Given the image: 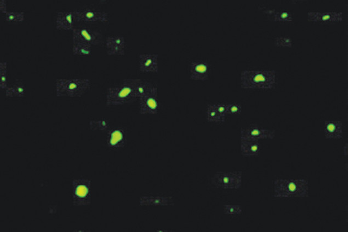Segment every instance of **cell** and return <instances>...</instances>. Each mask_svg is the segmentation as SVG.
<instances>
[{"label":"cell","mask_w":348,"mask_h":232,"mask_svg":"<svg viewBox=\"0 0 348 232\" xmlns=\"http://www.w3.org/2000/svg\"><path fill=\"white\" fill-rule=\"evenodd\" d=\"M241 86L245 89H270L276 82L273 70H244L240 76Z\"/></svg>","instance_id":"obj_1"},{"label":"cell","mask_w":348,"mask_h":232,"mask_svg":"<svg viewBox=\"0 0 348 232\" xmlns=\"http://www.w3.org/2000/svg\"><path fill=\"white\" fill-rule=\"evenodd\" d=\"M308 194V182L303 179H277L274 183V198H305Z\"/></svg>","instance_id":"obj_2"},{"label":"cell","mask_w":348,"mask_h":232,"mask_svg":"<svg viewBox=\"0 0 348 232\" xmlns=\"http://www.w3.org/2000/svg\"><path fill=\"white\" fill-rule=\"evenodd\" d=\"M137 79H126L118 86L108 89L106 103L108 106H118L133 102L136 97Z\"/></svg>","instance_id":"obj_3"},{"label":"cell","mask_w":348,"mask_h":232,"mask_svg":"<svg viewBox=\"0 0 348 232\" xmlns=\"http://www.w3.org/2000/svg\"><path fill=\"white\" fill-rule=\"evenodd\" d=\"M91 88V82L87 78L59 79L56 82L58 97H81Z\"/></svg>","instance_id":"obj_4"},{"label":"cell","mask_w":348,"mask_h":232,"mask_svg":"<svg viewBox=\"0 0 348 232\" xmlns=\"http://www.w3.org/2000/svg\"><path fill=\"white\" fill-rule=\"evenodd\" d=\"M241 172H219L213 176L211 181L213 185L224 189H238L241 186Z\"/></svg>","instance_id":"obj_5"},{"label":"cell","mask_w":348,"mask_h":232,"mask_svg":"<svg viewBox=\"0 0 348 232\" xmlns=\"http://www.w3.org/2000/svg\"><path fill=\"white\" fill-rule=\"evenodd\" d=\"M275 131L261 127L257 125H250L241 130V140L259 141L273 139L275 138Z\"/></svg>","instance_id":"obj_6"},{"label":"cell","mask_w":348,"mask_h":232,"mask_svg":"<svg viewBox=\"0 0 348 232\" xmlns=\"http://www.w3.org/2000/svg\"><path fill=\"white\" fill-rule=\"evenodd\" d=\"M73 41H79L91 45H99L102 43L103 35L98 31L85 27L72 29Z\"/></svg>","instance_id":"obj_7"},{"label":"cell","mask_w":348,"mask_h":232,"mask_svg":"<svg viewBox=\"0 0 348 232\" xmlns=\"http://www.w3.org/2000/svg\"><path fill=\"white\" fill-rule=\"evenodd\" d=\"M75 22H107L108 15L107 13L91 9H83L73 12Z\"/></svg>","instance_id":"obj_8"},{"label":"cell","mask_w":348,"mask_h":232,"mask_svg":"<svg viewBox=\"0 0 348 232\" xmlns=\"http://www.w3.org/2000/svg\"><path fill=\"white\" fill-rule=\"evenodd\" d=\"M307 19L309 22L324 24L341 22L343 13L341 12L310 11Z\"/></svg>","instance_id":"obj_9"},{"label":"cell","mask_w":348,"mask_h":232,"mask_svg":"<svg viewBox=\"0 0 348 232\" xmlns=\"http://www.w3.org/2000/svg\"><path fill=\"white\" fill-rule=\"evenodd\" d=\"M141 112L143 114H155L159 108L158 90L155 86L143 97L139 99Z\"/></svg>","instance_id":"obj_10"},{"label":"cell","mask_w":348,"mask_h":232,"mask_svg":"<svg viewBox=\"0 0 348 232\" xmlns=\"http://www.w3.org/2000/svg\"><path fill=\"white\" fill-rule=\"evenodd\" d=\"M210 68L208 62L204 61H193L189 65V76L191 80L205 81L208 80Z\"/></svg>","instance_id":"obj_11"},{"label":"cell","mask_w":348,"mask_h":232,"mask_svg":"<svg viewBox=\"0 0 348 232\" xmlns=\"http://www.w3.org/2000/svg\"><path fill=\"white\" fill-rule=\"evenodd\" d=\"M157 54H143L139 56V69L143 73H157L159 60Z\"/></svg>","instance_id":"obj_12"},{"label":"cell","mask_w":348,"mask_h":232,"mask_svg":"<svg viewBox=\"0 0 348 232\" xmlns=\"http://www.w3.org/2000/svg\"><path fill=\"white\" fill-rule=\"evenodd\" d=\"M107 53L108 55H124L125 41L123 36H109L106 39Z\"/></svg>","instance_id":"obj_13"},{"label":"cell","mask_w":348,"mask_h":232,"mask_svg":"<svg viewBox=\"0 0 348 232\" xmlns=\"http://www.w3.org/2000/svg\"><path fill=\"white\" fill-rule=\"evenodd\" d=\"M324 131L326 139H340L343 135L342 123L338 120H326L324 123Z\"/></svg>","instance_id":"obj_14"},{"label":"cell","mask_w":348,"mask_h":232,"mask_svg":"<svg viewBox=\"0 0 348 232\" xmlns=\"http://www.w3.org/2000/svg\"><path fill=\"white\" fill-rule=\"evenodd\" d=\"M75 15L73 12H60L56 16V28L59 30H70L74 25Z\"/></svg>","instance_id":"obj_15"},{"label":"cell","mask_w":348,"mask_h":232,"mask_svg":"<svg viewBox=\"0 0 348 232\" xmlns=\"http://www.w3.org/2000/svg\"><path fill=\"white\" fill-rule=\"evenodd\" d=\"M263 13L267 15L271 19L281 22H291L293 21L292 14L287 11H277L275 9H272L266 7H262L261 9Z\"/></svg>","instance_id":"obj_16"},{"label":"cell","mask_w":348,"mask_h":232,"mask_svg":"<svg viewBox=\"0 0 348 232\" xmlns=\"http://www.w3.org/2000/svg\"><path fill=\"white\" fill-rule=\"evenodd\" d=\"M241 152L244 156H255L259 154L261 146L258 141L241 140Z\"/></svg>","instance_id":"obj_17"},{"label":"cell","mask_w":348,"mask_h":232,"mask_svg":"<svg viewBox=\"0 0 348 232\" xmlns=\"http://www.w3.org/2000/svg\"><path fill=\"white\" fill-rule=\"evenodd\" d=\"M26 87L21 80L15 81L11 86L6 88V96L9 98H21L25 96Z\"/></svg>","instance_id":"obj_18"},{"label":"cell","mask_w":348,"mask_h":232,"mask_svg":"<svg viewBox=\"0 0 348 232\" xmlns=\"http://www.w3.org/2000/svg\"><path fill=\"white\" fill-rule=\"evenodd\" d=\"M207 118L209 122L223 123L225 122L226 117L219 113L215 104H210L207 108Z\"/></svg>","instance_id":"obj_19"},{"label":"cell","mask_w":348,"mask_h":232,"mask_svg":"<svg viewBox=\"0 0 348 232\" xmlns=\"http://www.w3.org/2000/svg\"><path fill=\"white\" fill-rule=\"evenodd\" d=\"M155 86L151 83L137 79L135 87L136 98L140 99L148 93Z\"/></svg>","instance_id":"obj_20"},{"label":"cell","mask_w":348,"mask_h":232,"mask_svg":"<svg viewBox=\"0 0 348 232\" xmlns=\"http://www.w3.org/2000/svg\"><path fill=\"white\" fill-rule=\"evenodd\" d=\"M92 45L85 42L73 41V53L75 55L88 56L92 54Z\"/></svg>","instance_id":"obj_21"},{"label":"cell","mask_w":348,"mask_h":232,"mask_svg":"<svg viewBox=\"0 0 348 232\" xmlns=\"http://www.w3.org/2000/svg\"><path fill=\"white\" fill-rule=\"evenodd\" d=\"M7 70L8 64L6 62H1L0 64V76H1V83L0 87L2 89H6L7 86Z\"/></svg>","instance_id":"obj_22"},{"label":"cell","mask_w":348,"mask_h":232,"mask_svg":"<svg viewBox=\"0 0 348 232\" xmlns=\"http://www.w3.org/2000/svg\"><path fill=\"white\" fill-rule=\"evenodd\" d=\"M5 19L9 22H22L25 19V13L23 12H8Z\"/></svg>","instance_id":"obj_23"},{"label":"cell","mask_w":348,"mask_h":232,"mask_svg":"<svg viewBox=\"0 0 348 232\" xmlns=\"http://www.w3.org/2000/svg\"><path fill=\"white\" fill-rule=\"evenodd\" d=\"M242 208L240 205L226 204L224 206V212L225 214L238 215L242 213Z\"/></svg>","instance_id":"obj_24"},{"label":"cell","mask_w":348,"mask_h":232,"mask_svg":"<svg viewBox=\"0 0 348 232\" xmlns=\"http://www.w3.org/2000/svg\"><path fill=\"white\" fill-rule=\"evenodd\" d=\"M275 44L278 47H291L293 42L289 37H278L275 40Z\"/></svg>","instance_id":"obj_25"},{"label":"cell","mask_w":348,"mask_h":232,"mask_svg":"<svg viewBox=\"0 0 348 232\" xmlns=\"http://www.w3.org/2000/svg\"><path fill=\"white\" fill-rule=\"evenodd\" d=\"M242 112V106L240 104L236 103L228 104V114L238 115Z\"/></svg>","instance_id":"obj_26"},{"label":"cell","mask_w":348,"mask_h":232,"mask_svg":"<svg viewBox=\"0 0 348 232\" xmlns=\"http://www.w3.org/2000/svg\"><path fill=\"white\" fill-rule=\"evenodd\" d=\"M123 135L120 131L117 130L115 131L112 134V139L110 140V144L112 145H115L118 143V142L122 140Z\"/></svg>","instance_id":"obj_27"},{"label":"cell","mask_w":348,"mask_h":232,"mask_svg":"<svg viewBox=\"0 0 348 232\" xmlns=\"http://www.w3.org/2000/svg\"><path fill=\"white\" fill-rule=\"evenodd\" d=\"M215 105L219 113L221 115H223L226 117V115L228 114V104L217 103L215 104Z\"/></svg>","instance_id":"obj_28"},{"label":"cell","mask_w":348,"mask_h":232,"mask_svg":"<svg viewBox=\"0 0 348 232\" xmlns=\"http://www.w3.org/2000/svg\"><path fill=\"white\" fill-rule=\"evenodd\" d=\"M87 189L83 186H80L77 189V194L80 197H85L87 193Z\"/></svg>","instance_id":"obj_29"},{"label":"cell","mask_w":348,"mask_h":232,"mask_svg":"<svg viewBox=\"0 0 348 232\" xmlns=\"http://www.w3.org/2000/svg\"><path fill=\"white\" fill-rule=\"evenodd\" d=\"M7 3L5 0H1L0 1V10L3 13L6 14L8 12L7 11Z\"/></svg>","instance_id":"obj_30"}]
</instances>
